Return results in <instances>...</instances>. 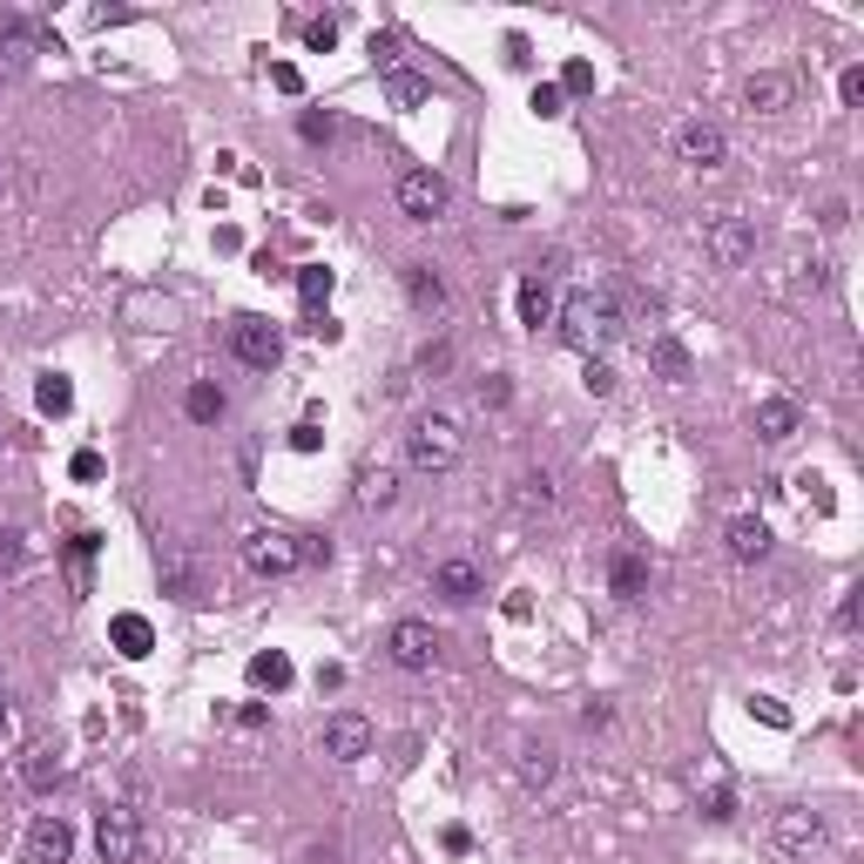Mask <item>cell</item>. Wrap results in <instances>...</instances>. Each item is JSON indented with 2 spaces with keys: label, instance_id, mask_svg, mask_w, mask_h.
Masks as SVG:
<instances>
[{
  "label": "cell",
  "instance_id": "8fae6325",
  "mask_svg": "<svg viewBox=\"0 0 864 864\" xmlns=\"http://www.w3.org/2000/svg\"><path fill=\"white\" fill-rule=\"evenodd\" d=\"M770 838H777V851H791V857H810V851L824 844V810L783 804V810L770 817Z\"/></svg>",
  "mask_w": 864,
  "mask_h": 864
},
{
  "label": "cell",
  "instance_id": "7a4b0ae2",
  "mask_svg": "<svg viewBox=\"0 0 864 864\" xmlns=\"http://www.w3.org/2000/svg\"><path fill=\"white\" fill-rule=\"evenodd\" d=\"M459 453H466V432H459L453 412H419V419H412V432H406V459L419 466V474H453Z\"/></svg>",
  "mask_w": 864,
  "mask_h": 864
},
{
  "label": "cell",
  "instance_id": "44dd1931",
  "mask_svg": "<svg viewBox=\"0 0 864 864\" xmlns=\"http://www.w3.org/2000/svg\"><path fill=\"white\" fill-rule=\"evenodd\" d=\"M291 676H297V669H291V655H284V649H257V655H250V689L284 696V689H291Z\"/></svg>",
  "mask_w": 864,
  "mask_h": 864
},
{
  "label": "cell",
  "instance_id": "f35d334b",
  "mask_svg": "<svg viewBox=\"0 0 864 864\" xmlns=\"http://www.w3.org/2000/svg\"><path fill=\"white\" fill-rule=\"evenodd\" d=\"M838 102H844V108H857V102H864V68H857V61L838 74Z\"/></svg>",
  "mask_w": 864,
  "mask_h": 864
},
{
  "label": "cell",
  "instance_id": "4316f807",
  "mask_svg": "<svg viewBox=\"0 0 864 864\" xmlns=\"http://www.w3.org/2000/svg\"><path fill=\"white\" fill-rule=\"evenodd\" d=\"M34 406H42L48 419L74 412V385H68V372H42V385H34Z\"/></svg>",
  "mask_w": 864,
  "mask_h": 864
},
{
  "label": "cell",
  "instance_id": "f546056e",
  "mask_svg": "<svg viewBox=\"0 0 864 864\" xmlns=\"http://www.w3.org/2000/svg\"><path fill=\"white\" fill-rule=\"evenodd\" d=\"M372 68H378V82L406 68V55H399V34H372Z\"/></svg>",
  "mask_w": 864,
  "mask_h": 864
},
{
  "label": "cell",
  "instance_id": "d4e9b609",
  "mask_svg": "<svg viewBox=\"0 0 864 864\" xmlns=\"http://www.w3.org/2000/svg\"><path fill=\"white\" fill-rule=\"evenodd\" d=\"M183 412H189V419H196V425H217V419H223V412H230V399H223V392H217V385H210V378H196V385H189V392H183Z\"/></svg>",
  "mask_w": 864,
  "mask_h": 864
},
{
  "label": "cell",
  "instance_id": "836d02e7",
  "mask_svg": "<svg viewBox=\"0 0 864 864\" xmlns=\"http://www.w3.org/2000/svg\"><path fill=\"white\" fill-rule=\"evenodd\" d=\"M304 48H311V55H331V48H338V21H331V14L304 21Z\"/></svg>",
  "mask_w": 864,
  "mask_h": 864
},
{
  "label": "cell",
  "instance_id": "4dcf8cb0",
  "mask_svg": "<svg viewBox=\"0 0 864 864\" xmlns=\"http://www.w3.org/2000/svg\"><path fill=\"white\" fill-rule=\"evenodd\" d=\"M297 136H304V142H331V136H338V115H331V108H304V115H297Z\"/></svg>",
  "mask_w": 864,
  "mask_h": 864
},
{
  "label": "cell",
  "instance_id": "60d3db41",
  "mask_svg": "<svg viewBox=\"0 0 864 864\" xmlns=\"http://www.w3.org/2000/svg\"><path fill=\"white\" fill-rule=\"evenodd\" d=\"M514 399V385H506V372H487L480 378V406H506Z\"/></svg>",
  "mask_w": 864,
  "mask_h": 864
},
{
  "label": "cell",
  "instance_id": "83f0119b",
  "mask_svg": "<svg viewBox=\"0 0 864 864\" xmlns=\"http://www.w3.org/2000/svg\"><path fill=\"white\" fill-rule=\"evenodd\" d=\"M385 95H392V108H419L432 89H425V74H412V68H399V74H385Z\"/></svg>",
  "mask_w": 864,
  "mask_h": 864
},
{
  "label": "cell",
  "instance_id": "ab89813d",
  "mask_svg": "<svg viewBox=\"0 0 864 864\" xmlns=\"http://www.w3.org/2000/svg\"><path fill=\"white\" fill-rule=\"evenodd\" d=\"M750 710H757V716H763L770 729H791V710H783L777 696H750Z\"/></svg>",
  "mask_w": 864,
  "mask_h": 864
},
{
  "label": "cell",
  "instance_id": "ffe728a7",
  "mask_svg": "<svg viewBox=\"0 0 864 864\" xmlns=\"http://www.w3.org/2000/svg\"><path fill=\"white\" fill-rule=\"evenodd\" d=\"M649 365L669 378V385H682V378H689V345H682L676 331H655V338H649Z\"/></svg>",
  "mask_w": 864,
  "mask_h": 864
},
{
  "label": "cell",
  "instance_id": "52a82bcc",
  "mask_svg": "<svg viewBox=\"0 0 864 864\" xmlns=\"http://www.w3.org/2000/svg\"><path fill=\"white\" fill-rule=\"evenodd\" d=\"M95 851H102V864H136V851H142V824H136L129 804H108V810L95 817Z\"/></svg>",
  "mask_w": 864,
  "mask_h": 864
},
{
  "label": "cell",
  "instance_id": "d6a6232c",
  "mask_svg": "<svg viewBox=\"0 0 864 864\" xmlns=\"http://www.w3.org/2000/svg\"><path fill=\"white\" fill-rule=\"evenodd\" d=\"M27 55H34L27 27H8V42H0V68H8V74H21V68H27Z\"/></svg>",
  "mask_w": 864,
  "mask_h": 864
},
{
  "label": "cell",
  "instance_id": "3957f363",
  "mask_svg": "<svg viewBox=\"0 0 864 864\" xmlns=\"http://www.w3.org/2000/svg\"><path fill=\"white\" fill-rule=\"evenodd\" d=\"M244 568H250L257 581H284V574L304 568V540L284 534V527H257V534L244 540Z\"/></svg>",
  "mask_w": 864,
  "mask_h": 864
},
{
  "label": "cell",
  "instance_id": "ba28073f",
  "mask_svg": "<svg viewBox=\"0 0 864 864\" xmlns=\"http://www.w3.org/2000/svg\"><path fill=\"white\" fill-rule=\"evenodd\" d=\"M318 743H325V757H338V763H365L372 743H378V729L359 710H338V716H325V736Z\"/></svg>",
  "mask_w": 864,
  "mask_h": 864
},
{
  "label": "cell",
  "instance_id": "1f68e13d",
  "mask_svg": "<svg viewBox=\"0 0 864 864\" xmlns=\"http://www.w3.org/2000/svg\"><path fill=\"white\" fill-rule=\"evenodd\" d=\"M521 506H527V514H547V506H554V480H547V474H527V480H521Z\"/></svg>",
  "mask_w": 864,
  "mask_h": 864
},
{
  "label": "cell",
  "instance_id": "603a6c76",
  "mask_svg": "<svg viewBox=\"0 0 864 864\" xmlns=\"http://www.w3.org/2000/svg\"><path fill=\"white\" fill-rule=\"evenodd\" d=\"M392 500H399V474H392V466H365L359 474V506L365 514H385Z\"/></svg>",
  "mask_w": 864,
  "mask_h": 864
},
{
  "label": "cell",
  "instance_id": "9c48e42d",
  "mask_svg": "<svg viewBox=\"0 0 864 864\" xmlns=\"http://www.w3.org/2000/svg\"><path fill=\"white\" fill-rule=\"evenodd\" d=\"M230 351H237L250 372H270V365L284 359V331L270 325V318H237V325H230Z\"/></svg>",
  "mask_w": 864,
  "mask_h": 864
},
{
  "label": "cell",
  "instance_id": "7dc6e473",
  "mask_svg": "<svg viewBox=\"0 0 864 864\" xmlns=\"http://www.w3.org/2000/svg\"><path fill=\"white\" fill-rule=\"evenodd\" d=\"M453 365V345H425L419 351V372H446Z\"/></svg>",
  "mask_w": 864,
  "mask_h": 864
},
{
  "label": "cell",
  "instance_id": "9a60e30c",
  "mask_svg": "<svg viewBox=\"0 0 864 864\" xmlns=\"http://www.w3.org/2000/svg\"><path fill=\"white\" fill-rule=\"evenodd\" d=\"M432 587H440L453 608H466V602H480V595H487V581H480L474 561H440V568H432Z\"/></svg>",
  "mask_w": 864,
  "mask_h": 864
},
{
  "label": "cell",
  "instance_id": "5bb4252c",
  "mask_svg": "<svg viewBox=\"0 0 864 864\" xmlns=\"http://www.w3.org/2000/svg\"><path fill=\"white\" fill-rule=\"evenodd\" d=\"M723 554L743 561V568L763 561V554H770V527H763V514H736V521L723 527Z\"/></svg>",
  "mask_w": 864,
  "mask_h": 864
},
{
  "label": "cell",
  "instance_id": "f907efd6",
  "mask_svg": "<svg viewBox=\"0 0 864 864\" xmlns=\"http://www.w3.org/2000/svg\"><path fill=\"white\" fill-rule=\"evenodd\" d=\"M14 729V710H8V696H0V736H8Z\"/></svg>",
  "mask_w": 864,
  "mask_h": 864
},
{
  "label": "cell",
  "instance_id": "7c38bea8",
  "mask_svg": "<svg viewBox=\"0 0 864 864\" xmlns=\"http://www.w3.org/2000/svg\"><path fill=\"white\" fill-rule=\"evenodd\" d=\"M74 857V824L42 810L34 817V831H27V864H68Z\"/></svg>",
  "mask_w": 864,
  "mask_h": 864
},
{
  "label": "cell",
  "instance_id": "f6af8a7d",
  "mask_svg": "<svg viewBox=\"0 0 864 864\" xmlns=\"http://www.w3.org/2000/svg\"><path fill=\"white\" fill-rule=\"evenodd\" d=\"M318 440H325V432H318V419H304V425H291V446H297V453H318Z\"/></svg>",
  "mask_w": 864,
  "mask_h": 864
},
{
  "label": "cell",
  "instance_id": "d6986e66",
  "mask_svg": "<svg viewBox=\"0 0 864 864\" xmlns=\"http://www.w3.org/2000/svg\"><path fill=\"white\" fill-rule=\"evenodd\" d=\"M406 291H412V304L425 311V318H446V284H440L432 264H406Z\"/></svg>",
  "mask_w": 864,
  "mask_h": 864
},
{
  "label": "cell",
  "instance_id": "7bdbcfd3",
  "mask_svg": "<svg viewBox=\"0 0 864 864\" xmlns=\"http://www.w3.org/2000/svg\"><path fill=\"white\" fill-rule=\"evenodd\" d=\"M270 89H284V95H304V74H297L291 61H278V68H270Z\"/></svg>",
  "mask_w": 864,
  "mask_h": 864
},
{
  "label": "cell",
  "instance_id": "6da1fadb",
  "mask_svg": "<svg viewBox=\"0 0 864 864\" xmlns=\"http://www.w3.org/2000/svg\"><path fill=\"white\" fill-rule=\"evenodd\" d=\"M554 325H561V345L581 351V359H602V351L628 331L615 291H568V304L554 311Z\"/></svg>",
  "mask_w": 864,
  "mask_h": 864
},
{
  "label": "cell",
  "instance_id": "c3c4849f",
  "mask_svg": "<svg viewBox=\"0 0 864 864\" xmlns=\"http://www.w3.org/2000/svg\"><path fill=\"white\" fill-rule=\"evenodd\" d=\"M14 561H21V534L8 527V534H0V568H14Z\"/></svg>",
  "mask_w": 864,
  "mask_h": 864
},
{
  "label": "cell",
  "instance_id": "4fadbf2b",
  "mask_svg": "<svg viewBox=\"0 0 864 864\" xmlns=\"http://www.w3.org/2000/svg\"><path fill=\"white\" fill-rule=\"evenodd\" d=\"M743 102H750V115H783L797 102V82H791V74H777V68H757L750 82H743Z\"/></svg>",
  "mask_w": 864,
  "mask_h": 864
},
{
  "label": "cell",
  "instance_id": "681fc988",
  "mask_svg": "<svg viewBox=\"0 0 864 864\" xmlns=\"http://www.w3.org/2000/svg\"><path fill=\"white\" fill-rule=\"evenodd\" d=\"M838 628H844V635H851V628H857V587H851V595L838 602Z\"/></svg>",
  "mask_w": 864,
  "mask_h": 864
},
{
  "label": "cell",
  "instance_id": "bcb514c9",
  "mask_svg": "<svg viewBox=\"0 0 864 864\" xmlns=\"http://www.w3.org/2000/svg\"><path fill=\"white\" fill-rule=\"evenodd\" d=\"M230 723H237V729H250V736H257V729L270 723V710H264V702H244V710H237V716H230Z\"/></svg>",
  "mask_w": 864,
  "mask_h": 864
},
{
  "label": "cell",
  "instance_id": "5b68a950",
  "mask_svg": "<svg viewBox=\"0 0 864 864\" xmlns=\"http://www.w3.org/2000/svg\"><path fill=\"white\" fill-rule=\"evenodd\" d=\"M669 149H676V163H689V170H723V163H729V136H723L716 122H702V115L676 122Z\"/></svg>",
  "mask_w": 864,
  "mask_h": 864
},
{
  "label": "cell",
  "instance_id": "277c9868",
  "mask_svg": "<svg viewBox=\"0 0 864 864\" xmlns=\"http://www.w3.org/2000/svg\"><path fill=\"white\" fill-rule=\"evenodd\" d=\"M702 250H710L723 270L750 264V257H757V223H750V217H736V210H723V217L702 223Z\"/></svg>",
  "mask_w": 864,
  "mask_h": 864
},
{
  "label": "cell",
  "instance_id": "8d00e7d4",
  "mask_svg": "<svg viewBox=\"0 0 864 864\" xmlns=\"http://www.w3.org/2000/svg\"><path fill=\"white\" fill-rule=\"evenodd\" d=\"M554 89H561V95H587V89H595V68H587V61H568Z\"/></svg>",
  "mask_w": 864,
  "mask_h": 864
},
{
  "label": "cell",
  "instance_id": "8992f818",
  "mask_svg": "<svg viewBox=\"0 0 864 864\" xmlns=\"http://www.w3.org/2000/svg\"><path fill=\"white\" fill-rule=\"evenodd\" d=\"M392 196H399V210H406L412 223H440V217H446V203H453L446 176H432V170H406Z\"/></svg>",
  "mask_w": 864,
  "mask_h": 864
},
{
  "label": "cell",
  "instance_id": "cb8c5ba5",
  "mask_svg": "<svg viewBox=\"0 0 864 864\" xmlns=\"http://www.w3.org/2000/svg\"><path fill=\"white\" fill-rule=\"evenodd\" d=\"M608 581H615V595H621V602H642V595H649V561L621 547V554H615V568H608Z\"/></svg>",
  "mask_w": 864,
  "mask_h": 864
},
{
  "label": "cell",
  "instance_id": "ee69618b",
  "mask_svg": "<svg viewBox=\"0 0 864 864\" xmlns=\"http://www.w3.org/2000/svg\"><path fill=\"white\" fill-rule=\"evenodd\" d=\"M736 817V797H729V783H716L710 791V824H729Z\"/></svg>",
  "mask_w": 864,
  "mask_h": 864
},
{
  "label": "cell",
  "instance_id": "f1b7e54d",
  "mask_svg": "<svg viewBox=\"0 0 864 864\" xmlns=\"http://www.w3.org/2000/svg\"><path fill=\"white\" fill-rule=\"evenodd\" d=\"M95 547H102V534H74V540H68V568H74V587H89V561H95Z\"/></svg>",
  "mask_w": 864,
  "mask_h": 864
},
{
  "label": "cell",
  "instance_id": "b9f144b4",
  "mask_svg": "<svg viewBox=\"0 0 864 864\" xmlns=\"http://www.w3.org/2000/svg\"><path fill=\"white\" fill-rule=\"evenodd\" d=\"M68 474H74V480H102V453H95V446H82V453L68 459Z\"/></svg>",
  "mask_w": 864,
  "mask_h": 864
},
{
  "label": "cell",
  "instance_id": "d590c367",
  "mask_svg": "<svg viewBox=\"0 0 864 864\" xmlns=\"http://www.w3.org/2000/svg\"><path fill=\"white\" fill-rule=\"evenodd\" d=\"M527 108H534V115H540V122H554V115H568V95H561V89H554V82H540V89H534V102H527Z\"/></svg>",
  "mask_w": 864,
  "mask_h": 864
},
{
  "label": "cell",
  "instance_id": "e575fe53",
  "mask_svg": "<svg viewBox=\"0 0 864 864\" xmlns=\"http://www.w3.org/2000/svg\"><path fill=\"white\" fill-rule=\"evenodd\" d=\"M521 783H527V791H547V783H554V757H547V750H527Z\"/></svg>",
  "mask_w": 864,
  "mask_h": 864
},
{
  "label": "cell",
  "instance_id": "e0dca14e",
  "mask_svg": "<svg viewBox=\"0 0 864 864\" xmlns=\"http://www.w3.org/2000/svg\"><path fill=\"white\" fill-rule=\"evenodd\" d=\"M21 783H27L34 797H48L55 783H61V750H55V743H34V750L21 757Z\"/></svg>",
  "mask_w": 864,
  "mask_h": 864
},
{
  "label": "cell",
  "instance_id": "ac0fdd59",
  "mask_svg": "<svg viewBox=\"0 0 864 864\" xmlns=\"http://www.w3.org/2000/svg\"><path fill=\"white\" fill-rule=\"evenodd\" d=\"M108 642H115V655L142 662V655L155 649V628H149V615H115V621H108Z\"/></svg>",
  "mask_w": 864,
  "mask_h": 864
},
{
  "label": "cell",
  "instance_id": "7402d4cb",
  "mask_svg": "<svg viewBox=\"0 0 864 864\" xmlns=\"http://www.w3.org/2000/svg\"><path fill=\"white\" fill-rule=\"evenodd\" d=\"M521 325H527V331L554 325V291H547L540 270H527V278H521Z\"/></svg>",
  "mask_w": 864,
  "mask_h": 864
},
{
  "label": "cell",
  "instance_id": "74e56055",
  "mask_svg": "<svg viewBox=\"0 0 864 864\" xmlns=\"http://www.w3.org/2000/svg\"><path fill=\"white\" fill-rule=\"evenodd\" d=\"M587 392H595V399H608V392H615V365L608 359H587V378H581Z\"/></svg>",
  "mask_w": 864,
  "mask_h": 864
},
{
  "label": "cell",
  "instance_id": "484cf974",
  "mask_svg": "<svg viewBox=\"0 0 864 864\" xmlns=\"http://www.w3.org/2000/svg\"><path fill=\"white\" fill-rule=\"evenodd\" d=\"M331 284H338V278H331L325 264H297V297H304V318L331 304Z\"/></svg>",
  "mask_w": 864,
  "mask_h": 864
},
{
  "label": "cell",
  "instance_id": "30bf717a",
  "mask_svg": "<svg viewBox=\"0 0 864 864\" xmlns=\"http://www.w3.org/2000/svg\"><path fill=\"white\" fill-rule=\"evenodd\" d=\"M385 655L399 662V669L425 676L432 662H440V635H432V621H392V635H385Z\"/></svg>",
  "mask_w": 864,
  "mask_h": 864
},
{
  "label": "cell",
  "instance_id": "2e32d148",
  "mask_svg": "<svg viewBox=\"0 0 864 864\" xmlns=\"http://www.w3.org/2000/svg\"><path fill=\"white\" fill-rule=\"evenodd\" d=\"M797 425H804L797 399H763V406H757V440H763V446H783V440H797Z\"/></svg>",
  "mask_w": 864,
  "mask_h": 864
}]
</instances>
